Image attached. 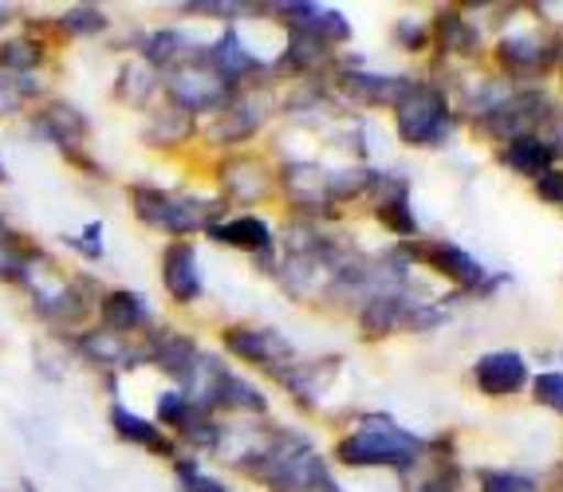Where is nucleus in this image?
I'll return each instance as SVG.
<instances>
[{"mask_svg":"<svg viewBox=\"0 0 563 492\" xmlns=\"http://www.w3.org/2000/svg\"><path fill=\"white\" fill-rule=\"evenodd\" d=\"M426 449L422 437L398 429L390 417H375V426L355 429L339 441V461L351 469H413L418 454Z\"/></svg>","mask_w":563,"mask_h":492,"instance_id":"nucleus-1","label":"nucleus"},{"mask_svg":"<svg viewBox=\"0 0 563 492\" xmlns=\"http://www.w3.org/2000/svg\"><path fill=\"white\" fill-rule=\"evenodd\" d=\"M131 205L139 213L142 225L151 228H162V233H198V228H209L213 225V213L217 205H206V201L189 198V193H169V190H158V186H134L131 190Z\"/></svg>","mask_w":563,"mask_h":492,"instance_id":"nucleus-2","label":"nucleus"},{"mask_svg":"<svg viewBox=\"0 0 563 492\" xmlns=\"http://www.w3.org/2000/svg\"><path fill=\"white\" fill-rule=\"evenodd\" d=\"M398 134L410 146H433L442 143L450 131V103L445 91L430 83H406L398 96Z\"/></svg>","mask_w":563,"mask_h":492,"instance_id":"nucleus-3","label":"nucleus"},{"mask_svg":"<svg viewBox=\"0 0 563 492\" xmlns=\"http://www.w3.org/2000/svg\"><path fill=\"white\" fill-rule=\"evenodd\" d=\"M169 91H174V103L186 114L206 111V107H217L229 96V83L217 76L209 59H189V64L174 67L169 71Z\"/></svg>","mask_w":563,"mask_h":492,"instance_id":"nucleus-4","label":"nucleus"},{"mask_svg":"<svg viewBox=\"0 0 563 492\" xmlns=\"http://www.w3.org/2000/svg\"><path fill=\"white\" fill-rule=\"evenodd\" d=\"M29 134L32 138H44V143H56L64 154H76L79 143L87 138V119L76 111L71 103L56 99V103L40 107L36 114L29 119Z\"/></svg>","mask_w":563,"mask_h":492,"instance_id":"nucleus-5","label":"nucleus"},{"mask_svg":"<svg viewBox=\"0 0 563 492\" xmlns=\"http://www.w3.org/2000/svg\"><path fill=\"white\" fill-rule=\"evenodd\" d=\"M162 284H166L169 300L174 303H198L206 284H201V268H198V248L189 241H174V245L162 253Z\"/></svg>","mask_w":563,"mask_h":492,"instance_id":"nucleus-6","label":"nucleus"},{"mask_svg":"<svg viewBox=\"0 0 563 492\" xmlns=\"http://www.w3.org/2000/svg\"><path fill=\"white\" fill-rule=\"evenodd\" d=\"M473 382L488 398L520 394L528 387V367L517 350H493V355L473 362Z\"/></svg>","mask_w":563,"mask_h":492,"instance_id":"nucleus-7","label":"nucleus"},{"mask_svg":"<svg viewBox=\"0 0 563 492\" xmlns=\"http://www.w3.org/2000/svg\"><path fill=\"white\" fill-rule=\"evenodd\" d=\"M99 315H103V327H111V332H119V335H134V332L154 327V315H151V308H146V300H142L139 292H131V288L107 292L103 300H99Z\"/></svg>","mask_w":563,"mask_h":492,"instance_id":"nucleus-8","label":"nucleus"},{"mask_svg":"<svg viewBox=\"0 0 563 492\" xmlns=\"http://www.w3.org/2000/svg\"><path fill=\"white\" fill-rule=\"evenodd\" d=\"M44 260L40 245H32L24 233L9 225V221L0 217V280H9V284H29L32 280V268Z\"/></svg>","mask_w":563,"mask_h":492,"instance_id":"nucleus-9","label":"nucleus"},{"mask_svg":"<svg viewBox=\"0 0 563 492\" xmlns=\"http://www.w3.org/2000/svg\"><path fill=\"white\" fill-rule=\"evenodd\" d=\"M206 233L213 241H221V245L241 248V253H268L273 248V228H268L264 217H256V213H244V217H229V221L217 217Z\"/></svg>","mask_w":563,"mask_h":492,"instance_id":"nucleus-10","label":"nucleus"},{"mask_svg":"<svg viewBox=\"0 0 563 492\" xmlns=\"http://www.w3.org/2000/svg\"><path fill=\"white\" fill-rule=\"evenodd\" d=\"M225 347L233 355H241L244 362H256V367L273 370L280 359H291V347L276 332H256V327H233L225 332Z\"/></svg>","mask_w":563,"mask_h":492,"instance_id":"nucleus-11","label":"nucleus"},{"mask_svg":"<svg viewBox=\"0 0 563 492\" xmlns=\"http://www.w3.org/2000/svg\"><path fill=\"white\" fill-rule=\"evenodd\" d=\"M76 347L87 362H95V367H134V362H146V355H134L126 335L111 332V327H103V332L91 327V332L79 335Z\"/></svg>","mask_w":563,"mask_h":492,"instance_id":"nucleus-12","label":"nucleus"},{"mask_svg":"<svg viewBox=\"0 0 563 492\" xmlns=\"http://www.w3.org/2000/svg\"><path fill=\"white\" fill-rule=\"evenodd\" d=\"M32 308H36V315H44L47 323H76L91 312V300L79 292L76 280H67V284L44 288V292L32 295Z\"/></svg>","mask_w":563,"mask_h":492,"instance_id":"nucleus-13","label":"nucleus"},{"mask_svg":"<svg viewBox=\"0 0 563 492\" xmlns=\"http://www.w3.org/2000/svg\"><path fill=\"white\" fill-rule=\"evenodd\" d=\"M426 265H430L438 276H445V280H450V284H457V288H477L481 280H485V268H481L461 245H430V253H426Z\"/></svg>","mask_w":563,"mask_h":492,"instance_id":"nucleus-14","label":"nucleus"},{"mask_svg":"<svg viewBox=\"0 0 563 492\" xmlns=\"http://www.w3.org/2000/svg\"><path fill=\"white\" fill-rule=\"evenodd\" d=\"M500 161H505L508 170L528 174V178H540V174H548L555 166V150H552V143L536 138V134H520V138H508L505 158Z\"/></svg>","mask_w":563,"mask_h":492,"instance_id":"nucleus-15","label":"nucleus"},{"mask_svg":"<svg viewBox=\"0 0 563 492\" xmlns=\"http://www.w3.org/2000/svg\"><path fill=\"white\" fill-rule=\"evenodd\" d=\"M111 429L122 437V441L142 445V449H151V454H174V445L162 437V429L126 406H111Z\"/></svg>","mask_w":563,"mask_h":492,"instance_id":"nucleus-16","label":"nucleus"},{"mask_svg":"<svg viewBox=\"0 0 563 492\" xmlns=\"http://www.w3.org/2000/svg\"><path fill=\"white\" fill-rule=\"evenodd\" d=\"M142 59H146V67H181V64H189V36H181V32H174V29H158V32H151V36H142Z\"/></svg>","mask_w":563,"mask_h":492,"instance_id":"nucleus-17","label":"nucleus"},{"mask_svg":"<svg viewBox=\"0 0 563 492\" xmlns=\"http://www.w3.org/2000/svg\"><path fill=\"white\" fill-rule=\"evenodd\" d=\"M44 56L47 52L36 40V32H20V36L0 40V71H9V76H36Z\"/></svg>","mask_w":563,"mask_h":492,"instance_id":"nucleus-18","label":"nucleus"},{"mask_svg":"<svg viewBox=\"0 0 563 492\" xmlns=\"http://www.w3.org/2000/svg\"><path fill=\"white\" fill-rule=\"evenodd\" d=\"M40 96H44V91H40L36 76H9V71H0V119L20 114Z\"/></svg>","mask_w":563,"mask_h":492,"instance_id":"nucleus-19","label":"nucleus"},{"mask_svg":"<svg viewBox=\"0 0 563 492\" xmlns=\"http://www.w3.org/2000/svg\"><path fill=\"white\" fill-rule=\"evenodd\" d=\"M378 221H383L390 233H398V237H410V233H418V217H413V205H410V193L395 190L386 193L383 205H378Z\"/></svg>","mask_w":563,"mask_h":492,"instance_id":"nucleus-20","label":"nucleus"},{"mask_svg":"<svg viewBox=\"0 0 563 492\" xmlns=\"http://www.w3.org/2000/svg\"><path fill=\"white\" fill-rule=\"evenodd\" d=\"M544 44H540V36H512L500 44V59H505V67H525V71H536V59L544 56ZM552 56V52H548Z\"/></svg>","mask_w":563,"mask_h":492,"instance_id":"nucleus-21","label":"nucleus"},{"mask_svg":"<svg viewBox=\"0 0 563 492\" xmlns=\"http://www.w3.org/2000/svg\"><path fill=\"white\" fill-rule=\"evenodd\" d=\"M532 394L540 406L563 417V370H540L532 379Z\"/></svg>","mask_w":563,"mask_h":492,"instance_id":"nucleus-22","label":"nucleus"},{"mask_svg":"<svg viewBox=\"0 0 563 492\" xmlns=\"http://www.w3.org/2000/svg\"><path fill=\"white\" fill-rule=\"evenodd\" d=\"M59 29L67 36H99V32H107V16L99 9H71L59 16Z\"/></svg>","mask_w":563,"mask_h":492,"instance_id":"nucleus-23","label":"nucleus"},{"mask_svg":"<svg viewBox=\"0 0 563 492\" xmlns=\"http://www.w3.org/2000/svg\"><path fill=\"white\" fill-rule=\"evenodd\" d=\"M481 492H536V481L520 473H505V469H485L481 473Z\"/></svg>","mask_w":563,"mask_h":492,"instance_id":"nucleus-24","label":"nucleus"},{"mask_svg":"<svg viewBox=\"0 0 563 492\" xmlns=\"http://www.w3.org/2000/svg\"><path fill=\"white\" fill-rule=\"evenodd\" d=\"M178 481H181V489H186V492H229L221 481L198 473V465H178Z\"/></svg>","mask_w":563,"mask_h":492,"instance_id":"nucleus-25","label":"nucleus"},{"mask_svg":"<svg viewBox=\"0 0 563 492\" xmlns=\"http://www.w3.org/2000/svg\"><path fill=\"white\" fill-rule=\"evenodd\" d=\"M536 198L548 201V205L563 209V170H548L536 178Z\"/></svg>","mask_w":563,"mask_h":492,"instance_id":"nucleus-26","label":"nucleus"},{"mask_svg":"<svg viewBox=\"0 0 563 492\" xmlns=\"http://www.w3.org/2000/svg\"><path fill=\"white\" fill-rule=\"evenodd\" d=\"M71 245H76L84 256H91V260H99V256H103V225H99V221H91L79 237H71Z\"/></svg>","mask_w":563,"mask_h":492,"instance_id":"nucleus-27","label":"nucleus"},{"mask_svg":"<svg viewBox=\"0 0 563 492\" xmlns=\"http://www.w3.org/2000/svg\"><path fill=\"white\" fill-rule=\"evenodd\" d=\"M0 186H9V170H4V161H0Z\"/></svg>","mask_w":563,"mask_h":492,"instance_id":"nucleus-28","label":"nucleus"},{"mask_svg":"<svg viewBox=\"0 0 563 492\" xmlns=\"http://www.w3.org/2000/svg\"><path fill=\"white\" fill-rule=\"evenodd\" d=\"M320 492H343V489H339V484L335 481H328V484H323V489Z\"/></svg>","mask_w":563,"mask_h":492,"instance_id":"nucleus-29","label":"nucleus"}]
</instances>
